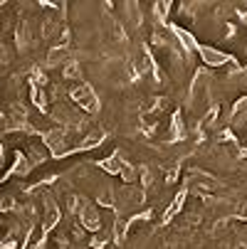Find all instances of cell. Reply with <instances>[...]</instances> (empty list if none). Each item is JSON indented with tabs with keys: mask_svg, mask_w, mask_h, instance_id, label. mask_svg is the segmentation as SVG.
Returning <instances> with one entry per match:
<instances>
[{
	"mask_svg": "<svg viewBox=\"0 0 247 249\" xmlns=\"http://www.w3.org/2000/svg\"><path fill=\"white\" fill-rule=\"evenodd\" d=\"M200 57H203L205 64H210V67H220V64L228 62V54H223V52H218V50H213V47H200Z\"/></svg>",
	"mask_w": 247,
	"mask_h": 249,
	"instance_id": "6da1fadb",
	"label": "cell"
}]
</instances>
